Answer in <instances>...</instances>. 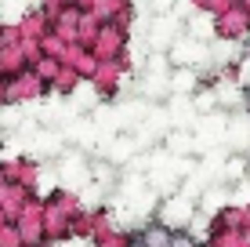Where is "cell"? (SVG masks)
I'll return each mask as SVG.
<instances>
[{
	"mask_svg": "<svg viewBox=\"0 0 250 247\" xmlns=\"http://www.w3.org/2000/svg\"><path fill=\"white\" fill-rule=\"evenodd\" d=\"M200 55H203V51L196 47V44H182V47H178V62H182V66H192Z\"/></svg>",
	"mask_w": 250,
	"mask_h": 247,
	"instance_id": "6da1fadb",
	"label": "cell"
},
{
	"mask_svg": "<svg viewBox=\"0 0 250 247\" xmlns=\"http://www.w3.org/2000/svg\"><path fill=\"white\" fill-rule=\"evenodd\" d=\"M145 247H170V236L163 233V229H152V233L145 236Z\"/></svg>",
	"mask_w": 250,
	"mask_h": 247,
	"instance_id": "7a4b0ae2",
	"label": "cell"
},
{
	"mask_svg": "<svg viewBox=\"0 0 250 247\" xmlns=\"http://www.w3.org/2000/svg\"><path fill=\"white\" fill-rule=\"evenodd\" d=\"M170 247H192V244H188V236H174V240H170Z\"/></svg>",
	"mask_w": 250,
	"mask_h": 247,
	"instance_id": "3957f363",
	"label": "cell"
}]
</instances>
